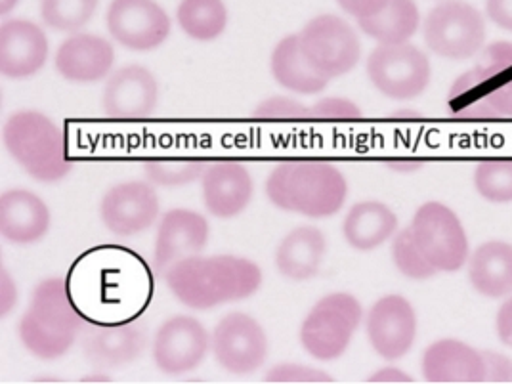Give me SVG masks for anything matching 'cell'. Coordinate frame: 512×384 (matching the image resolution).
<instances>
[{
	"label": "cell",
	"mask_w": 512,
	"mask_h": 384,
	"mask_svg": "<svg viewBox=\"0 0 512 384\" xmlns=\"http://www.w3.org/2000/svg\"><path fill=\"white\" fill-rule=\"evenodd\" d=\"M172 295L193 310H211L226 302L253 297L262 285V270L243 256H190L163 276Z\"/></svg>",
	"instance_id": "obj_1"
},
{
	"label": "cell",
	"mask_w": 512,
	"mask_h": 384,
	"mask_svg": "<svg viewBox=\"0 0 512 384\" xmlns=\"http://www.w3.org/2000/svg\"><path fill=\"white\" fill-rule=\"evenodd\" d=\"M346 193L344 174L325 161H287L266 180V195L278 209L310 218L339 213Z\"/></svg>",
	"instance_id": "obj_2"
},
{
	"label": "cell",
	"mask_w": 512,
	"mask_h": 384,
	"mask_svg": "<svg viewBox=\"0 0 512 384\" xmlns=\"http://www.w3.org/2000/svg\"><path fill=\"white\" fill-rule=\"evenodd\" d=\"M83 329V318L64 278L43 279L20 320L23 346L41 360H58L69 352Z\"/></svg>",
	"instance_id": "obj_3"
},
{
	"label": "cell",
	"mask_w": 512,
	"mask_h": 384,
	"mask_svg": "<svg viewBox=\"0 0 512 384\" xmlns=\"http://www.w3.org/2000/svg\"><path fill=\"white\" fill-rule=\"evenodd\" d=\"M449 106L459 117L512 119V44H491L451 86Z\"/></svg>",
	"instance_id": "obj_4"
},
{
	"label": "cell",
	"mask_w": 512,
	"mask_h": 384,
	"mask_svg": "<svg viewBox=\"0 0 512 384\" xmlns=\"http://www.w3.org/2000/svg\"><path fill=\"white\" fill-rule=\"evenodd\" d=\"M2 138L23 171L39 182H60L71 171L62 128L39 111L25 109L10 115Z\"/></svg>",
	"instance_id": "obj_5"
},
{
	"label": "cell",
	"mask_w": 512,
	"mask_h": 384,
	"mask_svg": "<svg viewBox=\"0 0 512 384\" xmlns=\"http://www.w3.org/2000/svg\"><path fill=\"white\" fill-rule=\"evenodd\" d=\"M362 321V304L348 293H331L308 312L300 327L304 350L320 360L341 358Z\"/></svg>",
	"instance_id": "obj_6"
},
{
	"label": "cell",
	"mask_w": 512,
	"mask_h": 384,
	"mask_svg": "<svg viewBox=\"0 0 512 384\" xmlns=\"http://www.w3.org/2000/svg\"><path fill=\"white\" fill-rule=\"evenodd\" d=\"M419 251L436 272H457L469 258V237L449 207L430 201L417 209L409 226Z\"/></svg>",
	"instance_id": "obj_7"
},
{
	"label": "cell",
	"mask_w": 512,
	"mask_h": 384,
	"mask_svg": "<svg viewBox=\"0 0 512 384\" xmlns=\"http://www.w3.org/2000/svg\"><path fill=\"white\" fill-rule=\"evenodd\" d=\"M486 39V25L476 8L461 0L434 6L425 20V41L432 52L448 60H467L478 54Z\"/></svg>",
	"instance_id": "obj_8"
},
{
	"label": "cell",
	"mask_w": 512,
	"mask_h": 384,
	"mask_svg": "<svg viewBox=\"0 0 512 384\" xmlns=\"http://www.w3.org/2000/svg\"><path fill=\"white\" fill-rule=\"evenodd\" d=\"M367 75L384 96L409 100L427 90L430 64L427 56L413 44H379L369 54Z\"/></svg>",
	"instance_id": "obj_9"
},
{
	"label": "cell",
	"mask_w": 512,
	"mask_h": 384,
	"mask_svg": "<svg viewBox=\"0 0 512 384\" xmlns=\"http://www.w3.org/2000/svg\"><path fill=\"white\" fill-rule=\"evenodd\" d=\"M299 43L310 64L329 79L352 71L362 56L356 31L337 16H318L306 23Z\"/></svg>",
	"instance_id": "obj_10"
},
{
	"label": "cell",
	"mask_w": 512,
	"mask_h": 384,
	"mask_svg": "<svg viewBox=\"0 0 512 384\" xmlns=\"http://www.w3.org/2000/svg\"><path fill=\"white\" fill-rule=\"evenodd\" d=\"M216 363L232 375H251L268 358V337L249 314L232 312L216 323L211 335Z\"/></svg>",
	"instance_id": "obj_11"
},
{
	"label": "cell",
	"mask_w": 512,
	"mask_h": 384,
	"mask_svg": "<svg viewBox=\"0 0 512 384\" xmlns=\"http://www.w3.org/2000/svg\"><path fill=\"white\" fill-rule=\"evenodd\" d=\"M107 29L128 50L148 52L167 41L171 20L155 0H113L107 10Z\"/></svg>",
	"instance_id": "obj_12"
},
{
	"label": "cell",
	"mask_w": 512,
	"mask_h": 384,
	"mask_svg": "<svg viewBox=\"0 0 512 384\" xmlns=\"http://www.w3.org/2000/svg\"><path fill=\"white\" fill-rule=\"evenodd\" d=\"M211 335L201 321L174 316L165 321L153 339V362L165 375L190 373L207 358Z\"/></svg>",
	"instance_id": "obj_13"
},
{
	"label": "cell",
	"mask_w": 512,
	"mask_h": 384,
	"mask_svg": "<svg viewBox=\"0 0 512 384\" xmlns=\"http://www.w3.org/2000/svg\"><path fill=\"white\" fill-rule=\"evenodd\" d=\"M367 339L384 360H400L417 337V316L409 300L388 295L377 300L367 314Z\"/></svg>",
	"instance_id": "obj_14"
},
{
	"label": "cell",
	"mask_w": 512,
	"mask_h": 384,
	"mask_svg": "<svg viewBox=\"0 0 512 384\" xmlns=\"http://www.w3.org/2000/svg\"><path fill=\"white\" fill-rule=\"evenodd\" d=\"M159 216V197L151 184L123 182L100 203V218L111 234L130 237L150 230Z\"/></svg>",
	"instance_id": "obj_15"
},
{
	"label": "cell",
	"mask_w": 512,
	"mask_h": 384,
	"mask_svg": "<svg viewBox=\"0 0 512 384\" xmlns=\"http://www.w3.org/2000/svg\"><path fill=\"white\" fill-rule=\"evenodd\" d=\"M209 243V222L190 209H172L159 222L153 249V270L165 276L176 262L197 256Z\"/></svg>",
	"instance_id": "obj_16"
},
{
	"label": "cell",
	"mask_w": 512,
	"mask_h": 384,
	"mask_svg": "<svg viewBox=\"0 0 512 384\" xmlns=\"http://www.w3.org/2000/svg\"><path fill=\"white\" fill-rule=\"evenodd\" d=\"M159 102V85L150 69L128 65L107 79L102 106L109 119H148Z\"/></svg>",
	"instance_id": "obj_17"
},
{
	"label": "cell",
	"mask_w": 512,
	"mask_h": 384,
	"mask_svg": "<svg viewBox=\"0 0 512 384\" xmlns=\"http://www.w3.org/2000/svg\"><path fill=\"white\" fill-rule=\"evenodd\" d=\"M48 58V39L43 29L25 20H10L0 27V73L22 81L37 75Z\"/></svg>",
	"instance_id": "obj_18"
},
{
	"label": "cell",
	"mask_w": 512,
	"mask_h": 384,
	"mask_svg": "<svg viewBox=\"0 0 512 384\" xmlns=\"http://www.w3.org/2000/svg\"><path fill=\"white\" fill-rule=\"evenodd\" d=\"M201 193L207 211L216 218H235L243 213L255 193L251 172L237 161H218L201 176Z\"/></svg>",
	"instance_id": "obj_19"
},
{
	"label": "cell",
	"mask_w": 512,
	"mask_h": 384,
	"mask_svg": "<svg viewBox=\"0 0 512 384\" xmlns=\"http://www.w3.org/2000/svg\"><path fill=\"white\" fill-rule=\"evenodd\" d=\"M148 346V331L138 323L88 327L83 335V356L92 367L121 369L136 362Z\"/></svg>",
	"instance_id": "obj_20"
},
{
	"label": "cell",
	"mask_w": 512,
	"mask_h": 384,
	"mask_svg": "<svg viewBox=\"0 0 512 384\" xmlns=\"http://www.w3.org/2000/svg\"><path fill=\"white\" fill-rule=\"evenodd\" d=\"M56 69L71 83H96L106 79L115 64V50L106 39L75 33L60 44Z\"/></svg>",
	"instance_id": "obj_21"
},
{
	"label": "cell",
	"mask_w": 512,
	"mask_h": 384,
	"mask_svg": "<svg viewBox=\"0 0 512 384\" xmlns=\"http://www.w3.org/2000/svg\"><path fill=\"white\" fill-rule=\"evenodd\" d=\"M428 383H486L484 352L453 339L434 342L423 356Z\"/></svg>",
	"instance_id": "obj_22"
},
{
	"label": "cell",
	"mask_w": 512,
	"mask_h": 384,
	"mask_svg": "<svg viewBox=\"0 0 512 384\" xmlns=\"http://www.w3.org/2000/svg\"><path fill=\"white\" fill-rule=\"evenodd\" d=\"M50 209L43 199L27 190L0 195V234L14 245H33L50 230Z\"/></svg>",
	"instance_id": "obj_23"
},
{
	"label": "cell",
	"mask_w": 512,
	"mask_h": 384,
	"mask_svg": "<svg viewBox=\"0 0 512 384\" xmlns=\"http://www.w3.org/2000/svg\"><path fill=\"white\" fill-rule=\"evenodd\" d=\"M325 237L318 228L300 226L281 239L276 251V266L283 278L306 281L314 278L325 256Z\"/></svg>",
	"instance_id": "obj_24"
},
{
	"label": "cell",
	"mask_w": 512,
	"mask_h": 384,
	"mask_svg": "<svg viewBox=\"0 0 512 384\" xmlns=\"http://www.w3.org/2000/svg\"><path fill=\"white\" fill-rule=\"evenodd\" d=\"M398 230V216L381 201H362L350 209L342 224L346 243L356 251L381 247Z\"/></svg>",
	"instance_id": "obj_25"
},
{
	"label": "cell",
	"mask_w": 512,
	"mask_h": 384,
	"mask_svg": "<svg viewBox=\"0 0 512 384\" xmlns=\"http://www.w3.org/2000/svg\"><path fill=\"white\" fill-rule=\"evenodd\" d=\"M469 278L472 287L490 299L512 293V245L490 241L480 245L470 256Z\"/></svg>",
	"instance_id": "obj_26"
},
{
	"label": "cell",
	"mask_w": 512,
	"mask_h": 384,
	"mask_svg": "<svg viewBox=\"0 0 512 384\" xmlns=\"http://www.w3.org/2000/svg\"><path fill=\"white\" fill-rule=\"evenodd\" d=\"M272 75L279 85L299 94H316L329 85V77L318 71L302 52L299 35L285 37L274 48Z\"/></svg>",
	"instance_id": "obj_27"
},
{
	"label": "cell",
	"mask_w": 512,
	"mask_h": 384,
	"mask_svg": "<svg viewBox=\"0 0 512 384\" xmlns=\"http://www.w3.org/2000/svg\"><path fill=\"white\" fill-rule=\"evenodd\" d=\"M358 23L367 37L381 44L407 43L419 29V10L413 0H386L383 8Z\"/></svg>",
	"instance_id": "obj_28"
},
{
	"label": "cell",
	"mask_w": 512,
	"mask_h": 384,
	"mask_svg": "<svg viewBox=\"0 0 512 384\" xmlns=\"http://www.w3.org/2000/svg\"><path fill=\"white\" fill-rule=\"evenodd\" d=\"M176 18L188 37L213 41L226 29L228 10L222 0H182Z\"/></svg>",
	"instance_id": "obj_29"
},
{
	"label": "cell",
	"mask_w": 512,
	"mask_h": 384,
	"mask_svg": "<svg viewBox=\"0 0 512 384\" xmlns=\"http://www.w3.org/2000/svg\"><path fill=\"white\" fill-rule=\"evenodd\" d=\"M98 0H43L41 16L56 31L73 33L92 20Z\"/></svg>",
	"instance_id": "obj_30"
},
{
	"label": "cell",
	"mask_w": 512,
	"mask_h": 384,
	"mask_svg": "<svg viewBox=\"0 0 512 384\" xmlns=\"http://www.w3.org/2000/svg\"><path fill=\"white\" fill-rule=\"evenodd\" d=\"M474 186L490 203H511L512 159L482 161L474 171Z\"/></svg>",
	"instance_id": "obj_31"
},
{
	"label": "cell",
	"mask_w": 512,
	"mask_h": 384,
	"mask_svg": "<svg viewBox=\"0 0 512 384\" xmlns=\"http://www.w3.org/2000/svg\"><path fill=\"white\" fill-rule=\"evenodd\" d=\"M205 163L199 159H151L146 163V176L161 188H180L203 176Z\"/></svg>",
	"instance_id": "obj_32"
},
{
	"label": "cell",
	"mask_w": 512,
	"mask_h": 384,
	"mask_svg": "<svg viewBox=\"0 0 512 384\" xmlns=\"http://www.w3.org/2000/svg\"><path fill=\"white\" fill-rule=\"evenodd\" d=\"M392 256L398 270L409 279H428L436 276L438 272L428 264L423 253L419 251L409 228L394 235L392 243Z\"/></svg>",
	"instance_id": "obj_33"
},
{
	"label": "cell",
	"mask_w": 512,
	"mask_h": 384,
	"mask_svg": "<svg viewBox=\"0 0 512 384\" xmlns=\"http://www.w3.org/2000/svg\"><path fill=\"white\" fill-rule=\"evenodd\" d=\"M253 117L262 121H304L310 119V107L291 98L276 96L260 102L253 111Z\"/></svg>",
	"instance_id": "obj_34"
},
{
	"label": "cell",
	"mask_w": 512,
	"mask_h": 384,
	"mask_svg": "<svg viewBox=\"0 0 512 384\" xmlns=\"http://www.w3.org/2000/svg\"><path fill=\"white\" fill-rule=\"evenodd\" d=\"M268 383H331L333 379L318 369L297 365V363H281L272 367L266 377Z\"/></svg>",
	"instance_id": "obj_35"
},
{
	"label": "cell",
	"mask_w": 512,
	"mask_h": 384,
	"mask_svg": "<svg viewBox=\"0 0 512 384\" xmlns=\"http://www.w3.org/2000/svg\"><path fill=\"white\" fill-rule=\"evenodd\" d=\"M362 117L360 106L346 98H325L310 107V119L318 121H356Z\"/></svg>",
	"instance_id": "obj_36"
},
{
	"label": "cell",
	"mask_w": 512,
	"mask_h": 384,
	"mask_svg": "<svg viewBox=\"0 0 512 384\" xmlns=\"http://www.w3.org/2000/svg\"><path fill=\"white\" fill-rule=\"evenodd\" d=\"M484 362H486V383L512 381V362L509 358L495 352H484Z\"/></svg>",
	"instance_id": "obj_37"
},
{
	"label": "cell",
	"mask_w": 512,
	"mask_h": 384,
	"mask_svg": "<svg viewBox=\"0 0 512 384\" xmlns=\"http://www.w3.org/2000/svg\"><path fill=\"white\" fill-rule=\"evenodd\" d=\"M18 304V287L12 276L2 268L0 272V316L6 318Z\"/></svg>",
	"instance_id": "obj_38"
},
{
	"label": "cell",
	"mask_w": 512,
	"mask_h": 384,
	"mask_svg": "<svg viewBox=\"0 0 512 384\" xmlns=\"http://www.w3.org/2000/svg\"><path fill=\"white\" fill-rule=\"evenodd\" d=\"M384 2L386 0H339L342 10L354 16L358 22L373 16L379 8H383Z\"/></svg>",
	"instance_id": "obj_39"
},
{
	"label": "cell",
	"mask_w": 512,
	"mask_h": 384,
	"mask_svg": "<svg viewBox=\"0 0 512 384\" xmlns=\"http://www.w3.org/2000/svg\"><path fill=\"white\" fill-rule=\"evenodd\" d=\"M488 16L499 27L512 31V0H488Z\"/></svg>",
	"instance_id": "obj_40"
},
{
	"label": "cell",
	"mask_w": 512,
	"mask_h": 384,
	"mask_svg": "<svg viewBox=\"0 0 512 384\" xmlns=\"http://www.w3.org/2000/svg\"><path fill=\"white\" fill-rule=\"evenodd\" d=\"M497 335L503 344L512 346V297L501 306L497 314Z\"/></svg>",
	"instance_id": "obj_41"
},
{
	"label": "cell",
	"mask_w": 512,
	"mask_h": 384,
	"mask_svg": "<svg viewBox=\"0 0 512 384\" xmlns=\"http://www.w3.org/2000/svg\"><path fill=\"white\" fill-rule=\"evenodd\" d=\"M369 383H413V379L396 367H384L369 377Z\"/></svg>",
	"instance_id": "obj_42"
},
{
	"label": "cell",
	"mask_w": 512,
	"mask_h": 384,
	"mask_svg": "<svg viewBox=\"0 0 512 384\" xmlns=\"http://www.w3.org/2000/svg\"><path fill=\"white\" fill-rule=\"evenodd\" d=\"M390 165H392L396 171H415V169L421 167L419 161H406V163H404V161H400V163H398V161H392Z\"/></svg>",
	"instance_id": "obj_43"
},
{
	"label": "cell",
	"mask_w": 512,
	"mask_h": 384,
	"mask_svg": "<svg viewBox=\"0 0 512 384\" xmlns=\"http://www.w3.org/2000/svg\"><path fill=\"white\" fill-rule=\"evenodd\" d=\"M18 2H20V0H0V14L6 16Z\"/></svg>",
	"instance_id": "obj_44"
},
{
	"label": "cell",
	"mask_w": 512,
	"mask_h": 384,
	"mask_svg": "<svg viewBox=\"0 0 512 384\" xmlns=\"http://www.w3.org/2000/svg\"><path fill=\"white\" fill-rule=\"evenodd\" d=\"M83 383H109V377L102 375V373H94L90 377H85Z\"/></svg>",
	"instance_id": "obj_45"
},
{
	"label": "cell",
	"mask_w": 512,
	"mask_h": 384,
	"mask_svg": "<svg viewBox=\"0 0 512 384\" xmlns=\"http://www.w3.org/2000/svg\"><path fill=\"white\" fill-rule=\"evenodd\" d=\"M394 117H419V113H406V111H398V113H394Z\"/></svg>",
	"instance_id": "obj_46"
}]
</instances>
